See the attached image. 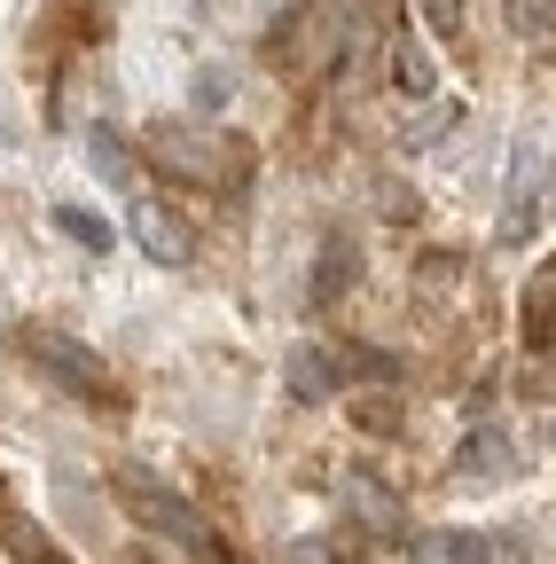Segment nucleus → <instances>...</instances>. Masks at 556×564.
Masks as SVG:
<instances>
[{"mask_svg":"<svg viewBox=\"0 0 556 564\" xmlns=\"http://www.w3.org/2000/svg\"><path fill=\"white\" fill-rule=\"evenodd\" d=\"M118 494H126V502H133V510H142V518H150V525H157L165 541H181L188 556H220V541H212V525H204V518H196V510L181 502V494H173V486H150V478H133V470H126V478H118Z\"/></svg>","mask_w":556,"mask_h":564,"instance_id":"f257e3e1","label":"nucleus"},{"mask_svg":"<svg viewBox=\"0 0 556 564\" xmlns=\"http://www.w3.org/2000/svg\"><path fill=\"white\" fill-rule=\"evenodd\" d=\"M424 564H494V556H486L478 533H439V541H424Z\"/></svg>","mask_w":556,"mask_h":564,"instance_id":"f03ea898","label":"nucleus"},{"mask_svg":"<svg viewBox=\"0 0 556 564\" xmlns=\"http://www.w3.org/2000/svg\"><path fill=\"white\" fill-rule=\"evenodd\" d=\"M502 455H510V447H502V432H478V440L462 447V463H470V478H494V470H502Z\"/></svg>","mask_w":556,"mask_h":564,"instance_id":"7ed1b4c3","label":"nucleus"},{"mask_svg":"<svg viewBox=\"0 0 556 564\" xmlns=\"http://www.w3.org/2000/svg\"><path fill=\"white\" fill-rule=\"evenodd\" d=\"M17 556H32V564H63V556H55L40 533H17Z\"/></svg>","mask_w":556,"mask_h":564,"instance_id":"20e7f679","label":"nucleus"},{"mask_svg":"<svg viewBox=\"0 0 556 564\" xmlns=\"http://www.w3.org/2000/svg\"><path fill=\"white\" fill-rule=\"evenodd\" d=\"M424 9H432V17H439V32H447V24H455V0H424Z\"/></svg>","mask_w":556,"mask_h":564,"instance_id":"39448f33","label":"nucleus"},{"mask_svg":"<svg viewBox=\"0 0 556 564\" xmlns=\"http://www.w3.org/2000/svg\"><path fill=\"white\" fill-rule=\"evenodd\" d=\"M133 564H150V556H133Z\"/></svg>","mask_w":556,"mask_h":564,"instance_id":"423d86ee","label":"nucleus"}]
</instances>
